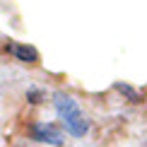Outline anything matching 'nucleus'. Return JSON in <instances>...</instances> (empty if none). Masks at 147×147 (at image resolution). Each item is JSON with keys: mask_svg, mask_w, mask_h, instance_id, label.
Instances as JSON below:
<instances>
[{"mask_svg": "<svg viewBox=\"0 0 147 147\" xmlns=\"http://www.w3.org/2000/svg\"><path fill=\"white\" fill-rule=\"evenodd\" d=\"M53 106H56L58 118L63 121L65 130L70 133L72 138H84L89 130V118L84 116V111L80 109V104L68 96L65 92H56L53 94Z\"/></svg>", "mask_w": 147, "mask_h": 147, "instance_id": "nucleus-1", "label": "nucleus"}, {"mask_svg": "<svg viewBox=\"0 0 147 147\" xmlns=\"http://www.w3.org/2000/svg\"><path fill=\"white\" fill-rule=\"evenodd\" d=\"M29 138L36 140V142L51 145V147H60L65 142L63 133H60L56 125H51V123H34L32 128H29Z\"/></svg>", "mask_w": 147, "mask_h": 147, "instance_id": "nucleus-2", "label": "nucleus"}, {"mask_svg": "<svg viewBox=\"0 0 147 147\" xmlns=\"http://www.w3.org/2000/svg\"><path fill=\"white\" fill-rule=\"evenodd\" d=\"M7 53H12L20 63H39V53H36L34 46H27V44H7Z\"/></svg>", "mask_w": 147, "mask_h": 147, "instance_id": "nucleus-3", "label": "nucleus"}, {"mask_svg": "<svg viewBox=\"0 0 147 147\" xmlns=\"http://www.w3.org/2000/svg\"><path fill=\"white\" fill-rule=\"evenodd\" d=\"M113 89H116V92H121V94H125L130 101H140V94L130 87V84H125V82H116V84H113Z\"/></svg>", "mask_w": 147, "mask_h": 147, "instance_id": "nucleus-4", "label": "nucleus"}, {"mask_svg": "<svg viewBox=\"0 0 147 147\" xmlns=\"http://www.w3.org/2000/svg\"><path fill=\"white\" fill-rule=\"evenodd\" d=\"M44 99H46V94H44L41 89H29V92H27V101H29V104H41Z\"/></svg>", "mask_w": 147, "mask_h": 147, "instance_id": "nucleus-5", "label": "nucleus"}]
</instances>
